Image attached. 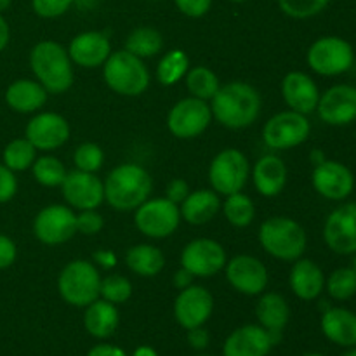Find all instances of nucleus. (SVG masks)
Segmentation results:
<instances>
[{
  "mask_svg": "<svg viewBox=\"0 0 356 356\" xmlns=\"http://www.w3.org/2000/svg\"><path fill=\"white\" fill-rule=\"evenodd\" d=\"M209 104L212 117L222 127L240 131L256 124L263 108V97L254 86L235 80L219 87Z\"/></svg>",
  "mask_w": 356,
  "mask_h": 356,
  "instance_id": "obj_1",
  "label": "nucleus"
},
{
  "mask_svg": "<svg viewBox=\"0 0 356 356\" xmlns=\"http://www.w3.org/2000/svg\"><path fill=\"white\" fill-rule=\"evenodd\" d=\"M104 183V200L118 212L136 211L149 198L153 179L145 167L138 163H122L108 174Z\"/></svg>",
  "mask_w": 356,
  "mask_h": 356,
  "instance_id": "obj_2",
  "label": "nucleus"
},
{
  "mask_svg": "<svg viewBox=\"0 0 356 356\" xmlns=\"http://www.w3.org/2000/svg\"><path fill=\"white\" fill-rule=\"evenodd\" d=\"M30 68L35 80H38L49 94L66 92L75 80L68 49L54 40H42L33 45L30 51Z\"/></svg>",
  "mask_w": 356,
  "mask_h": 356,
  "instance_id": "obj_3",
  "label": "nucleus"
},
{
  "mask_svg": "<svg viewBox=\"0 0 356 356\" xmlns=\"http://www.w3.org/2000/svg\"><path fill=\"white\" fill-rule=\"evenodd\" d=\"M259 243L264 252L275 259L294 263L305 254L308 236L296 219L287 216H273L261 225Z\"/></svg>",
  "mask_w": 356,
  "mask_h": 356,
  "instance_id": "obj_4",
  "label": "nucleus"
},
{
  "mask_svg": "<svg viewBox=\"0 0 356 356\" xmlns=\"http://www.w3.org/2000/svg\"><path fill=\"white\" fill-rule=\"evenodd\" d=\"M103 79L113 92L138 97L149 87V72L145 59L129 51H115L103 65Z\"/></svg>",
  "mask_w": 356,
  "mask_h": 356,
  "instance_id": "obj_5",
  "label": "nucleus"
},
{
  "mask_svg": "<svg viewBox=\"0 0 356 356\" xmlns=\"http://www.w3.org/2000/svg\"><path fill=\"white\" fill-rule=\"evenodd\" d=\"M101 275L96 264L87 259H75L66 264L58 277V291L65 302L75 308H86L99 299Z\"/></svg>",
  "mask_w": 356,
  "mask_h": 356,
  "instance_id": "obj_6",
  "label": "nucleus"
},
{
  "mask_svg": "<svg viewBox=\"0 0 356 356\" xmlns=\"http://www.w3.org/2000/svg\"><path fill=\"white\" fill-rule=\"evenodd\" d=\"M306 61L313 72L322 76L343 75L355 63L353 45L336 35L320 37L309 45Z\"/></svg>",
  "mask_w": 356,
  "mask_h": 356,
  "instance_id": "obj_7",
  "label": "nucleus"
},
{
  "mask_svg": "<svg viewBox=\"0 0 356 356\" xmlns=\"http://www.w3.org/2000/svg\"><path fill=\"white\" fill-rule=\"evenodd\" d=\"M250 165L245 153L236 148H226L212 159L209 165V181L218 195L238 193L245 188L249 179Z\"/></svg>",
  "mask_w": 356,
  "mask_h": 356,
  "instance_id": "obj_8",
  "label": "nucleus"
},
{
  "mask_svg": "<svg viewBox=\"0 0 356 356\" xmlns=\"http://www.w3.org/2000/svg\"><path fill=\"white\" fill-rule=\"evenodd\" d=\"M181 212L179 205L162 198H148L145 204L136 209L134 225L145 236L153 240H162L174 235L179 228Z\"/></svg>",
  "mask_w": 356,
  "mask_h": 356,
  "instance_id": "obj_9",
  "label": "nucleus"
},
{
  "mask_svg": "<svg viewBox=\"0 0 356 356\" xmlns=\"http://www.w3.org/2000/svg\"><path fill=\"white\" fill-rule=\"evenodd\" d=\"M312 124L308 115L294 110L273 115L263 127V141L270 149H292L308 141Z\"/></svg>",
  "mask_w": 356,
  "mask_h": 356,
  "instance_id": "obj_10",
  "label": "nucleus"
},
{
  "mask_svg": "<svg viewBox=\"0 0 356 356\" xmlns=\"http://www.w3.org/2000/svg\"><path fill=\"white\" fill-rule=\"evenodd\" d=\"M209 101L198 97H184L170 108L167 115V129L177 139H195L204 134L212 122Z\"/></svg>",
  "mask_w": 356,
  "mask_h": 356,
  "instance_id": "obj_11",
  "label": "nucleus"
},
{
  "mask_svg": "<svg viewBox=\"0 0 356 356\" xmlns=\"http://www.w3.org/2000/svg\"><path fill=\"white\" fill-rule=\"evenodd\" d=\"M33 235L45 245L66 243L76 235V214L66 205H47L35 216Z\"/></svg>",
  "mask_w": 356,
  "mask_h": 356,
  "instance_id": "obj_12",
  "label": "nucleus"
},
{
  "mask_svg": "<svg viewBox=\"0 0 356 356\" xmlns=\"http://www.w3.org/2000/svg\"><path fill=\"white\" fill-rule=\"evenodd\" d=\"M228 263L225 247L212 238L191 240L181 252V266L197 278H212Z\"/></svg>",
  "mask_w": 356,
  "mask_h": 356,
  "instance_id": "obj_13",
  "label": "nucleus"
},
{
  "mask_svg": "<svg viewBox=\"0 0 356 356\" xmlns=\"http://www.w3.org/2000/svg\"><path fill=\"white\" fill-rule=\"evenodd\" d=\"M323 242L339 256L356 252V202L334 209L323 225Z\"/></svg>",
  "mask_w": 356,
  "mask_h": 356,
  "instance_id": "obj_14",
  "label": "nucleus"
},
{
  "mask_svg": "<svg viewBox=\"0 0 356 356\" xmlns=\"http://www.w3.org/2000/svg\"><path fill=\"white\" fill-rule=\"evenodd\" d=\"M226 280L243 296H261L268 287V270L263 261L249 254H238V256L228 259L225 266Z\"/></svg>",
  "mask_w": 356,
  "mask_h": 356,
  "instance_id": "obj_15",
  "label": "nucleus"
},
{
  "mask_svg": "<svg viewBox=\"0 0 356 356\" xmlns=\"http://www.w3.org/2000/svg\"><path fill=\"white\" fill-rule=\"evenodd\" d=\"M312 184L320 197L341 202L355 190V174L348 165L337 160H329L313 167Z\"/></svg>",
  "mask_w": 356,
  "mask_h": 356,
  "instance_id": "obj_16",
  "label": "nucleus"
},
{
  "mask_svg": "<svg viewBox=\"0 0 356 356\" xmlns=\"http://www.w3.org/2000/svg\"><path fill=\"white\" fill-rule=\"evenodd\" d=\"M320 120L332 127H344L356 122V87L337 83L320 94L316 104Z\"/></svg>",
  "mask_w": 356,
  "mask_h": 356,
  "instance_id": "obj_17",
  "label": "nucleus"
},
{
  "mask_svg": "<svg viewBox=\"0 0 356 356\" xmlns=\"http://www.w3.org/2000/svg\"><path fill=\"white\" fill-rule=\"evenodd\" d=\"M24 138L37 148V152H52L66 145L70 139V124L63 115L42 111L30 118L24 129Z\"/></svg>",
  "mask_w": 356,
  "mask_h": 356,
  "instance_id": "obj_18",
  "label": "nucleus"
},
{
  "mask_svg": "<svg viewBox=\"0 0 356 356\" xmlns=\"http://www.w3.org/2000/svg\"><path fill=\"white\" fill-rule=\"evenodd\" d=\"M63 198L72 209L89 211L97 209L104 202V183L92 172L70 170L61 186Z\"/></svg>",
  "mask_w": 356,
  "mask_h": 356,
  "instance_id": "obj_19",
  "label": "nucleus"
},
{
  "mask_svg": "<svg viewBox=\"0 0 356 356\" xmlns=\"http://www.w3.org/2000/svg\"><path fill=\"white\" fill-rule=\"evenodd\" d=\"M214 312V298L202 285H193L183 289L174 301V316L183 329L190 330L202 327Z\"/></svg>",
  "mask_w": 356,
  "mask_h": 356,
  "instance_id": "obj_20",
  "label": "nucleus"
},
{
  "mask_svg": "<svg viewBox=\"0 0 356 356\" xmlns=\"http://www.w3.org/2000/svg\"><path fill=\"white\" fill-rule=\"evenodd\" d=\"M68 54L73 65L80 68H97V66H103L104 61L110 58L111 42L103 31H83L72 38L68 45Z\"/></svg>",
  "mask_w": 356,
  "mask_h": 356,
  "instance_id": "obj_21",
  "label": "nucleus"
},
{
  "mask_svg": "<svg viewBox=\"0 0 356 356\" xmlns=\"http://www.w3.org/2000/svg\"><path fill=\"white\" fill-rule=\"evenodd\" d=\"M282 97L289 110L309 115L316 111L320 89L315 80L305 72H289L282 80Z\"/></svg>",
  "mask_w": 356,
  "mask_h": 356,
  "instance_id": "obj_22",
  "label": "nucleus"
},
{
  "mask_svg": "<svg viewBox=\"0 0 356 356\" xmlns=\"http://www.w3.org/2000/svg\"><path fill=\"white\" fill-rule=\"evenodd\" d=\"M271 334L261 325H243L233 330L222 344V356H268L273 348Z\"/></svg>",
  "mask_w": 356,
  "mask_h": 356,
  "instance_id": "obj_23",
  "label": "nucleus"
},
{
  "mask_svg": "<svg viewBox=\"0 0 356 356\" xmlns=\"http://www.w3.org/2000/svg\"><path fill=\"white\" fill-rule=\"evenodd\" d=\"M289 169L280 156L264 155L254 163L252 169V181L256 191L266 198L278 197L287 186Z\"/></svg>",
  "mask_w": 356,
  "mask_h": 356,
  "instance_id": "obj_24",
  "label": "nucleus"
},
{
  "mask_svg": "<svg viewBox=\"0 0 356 356\" xmlns=\"http://www.w3.org/2000/svg\"><path fill=\"white\" fill-rule=\"evenodd\" d=\"M289 285L296 298L301 301H315L325 289V275L315 261L299 257L292 264Z\"/></svg>",
  "mask_w": 356,
  "mask_h": 356,
  "instance_id": "obj_25",
  "label": "nucleus"
},
{
  "mask_svg": "<svg viewBox=\"0 0 356 356\" xmlns=\"http://www.w3.org/2000/svg\"><path fill=\"white\" fill-rule=\"evenodd\" d=\"M49 92L38 80L17 79L6 89V104L16 113H35L47 103Z\"/></svg>",
  "mask_w": 356,
  "mask_h": 356,
  "instance_id": "obj_26",
  "label": "nucleus"
},
{
  "mask_svg": "<svg viewBox=\"0 0 356 356\" xmlns=\"http://www.w3.org/2000/svg\"><path fill=\"white\" fill-rule=\"evenodd\" d=\"M322 332L330 343L343 348L356 346V313L346 308H329L320 320Z\"/></svg>",
  "mask_w": 356,
  "mask_h": 356,
  "instance_id": "obj_27",
  "label": "nucleus"
},
{
  "mask_svg": "<svg viewBox=\"0 0 356 356\" xmlns=\"http://www.w3.org/2000/svg\"><path fill=\"white\" fill-rule=\"evenodd\" d=\"M221 205L219 195L214 190L190 191V195L179 205L181 219L193 226L207 225L219 214Z\"/></svg>",
  "mask_w": 356,
  "mask_h": 356,
  "instance_id": "obj_28",
  "label": "nucleus"
},
{
  "mask_svg": "<svg viewBox=\"0 0 356 356\" xmlns=\"http://www.w3.org/2000/svg\"><path fill=\"white\" fill-rule=\"evenodd\" d=\"M118 323H120V313H118L117 306L111 302L104 301V299H96L89 306H86L83 327L96 339H108L110 336H113L115 330L118 329Z\"/></svg>",
  "mask_w": 356,
  "mask_h": 356,
  "instance_id": "obj_29",
  "label": "nucleus"
},
{
  "mask_svg": "<svg viewBox=\"0 0 356 356\" xmlns=\"http://www.w3.org/2000/svg\"><path fill=\"white\" fill-rule=\"evenodd\" d=\"M256 318L261 327L270 332H284L291 318V308L287 299L278 292L261 294L256 305Z\"/></svg>",
  "mask_w": 356,
  "mask_h": 356,
  "instance_id": "obj_30",
  "label": "nucleus"
},
{
  "mask_svg": "<svg viewBox=\"0 0 356 356\" xmlns=\"http://www.w3.org/2000/svg\"><path fill=\"white\" fill-rule=\"evenodd\" d=\"M125 264L132 273L143 278H153L160 275V271L165 266V256L159 247L139 243V245H132L125 252Z\"/></svg>",
  "mask_w": 356,
  "mask_h": 356,
  "instance_id": "obj_31",
  "label": "nucleus"
},
{
  "mask_svg": "<svg viewBox=\"0 0 356 356\" xmlns=\"http://www.w3.org/2000/svg\"><path fill=\"white\" fill-rule=\"evenodd\" d=\"M163 49V37L156 28L139 26L125 38V51L141 59L155 58Z\"/></svg>",
  "mask_w": 356,
  "mask_h": 356,
  "instance_id": "obj_32",
  "label": "nucleus"
},
{
  "mask_svg": "<svg viewBox=\"0 0 356 356\" xmlns=\"http://www.w3.org/2000/svg\"><path fill=\"white\" fill-rule=\"evenodd\" d=\"M190 68V58L186 52L183 49H172L160 58L156 66V80L165 87L176 86L186 76Z\"/></svg>",
  "mask_w": 356,
  "mask_h": 356,
  "instance_id": "obj_33",
  "label": "nucleus"
},
{
  "mask_svg": "<svg viewBox=\"0 0 356 356\" xmlns=\"http://www.w3.org/2000/svg\"><path fill=\"white\" fill-rule=\"evenodd\" d=\"M221 211L226 221L235 228H247L252 225L254 218H256V205H254L252 198L247 197L242 191L228 195L225 204L221 205Z\"/></svg>",
  "mask_w": 356,
  "mask_h": 356,
  "instance_id": "obj_34",
  "label": "nucleus"
},
{
  "mask_svg": "<svg viewBox=\"0 0 356 356\" xmlns=\"http://www.w3.org/2000/svg\"><path fill=\"white\" fill-rule=\"evenodd\" d=\"M184 82H186L190 96L204 101H211L221 87L219 76L207 66H193V68L188 70Z\"/></svg>",
  "mask_w": 356,
  "mask_h": 356,
  "instance_id": "obj_35",
  "label": "nucleus"
},
{
  "mask_svg": "<svg viewBox=\"0 0 356 356\" xmlns=\"http://www.w3.org/2000/svg\"><path fill=\"white\" fill-rule=\"evenodd\" d=\"M35 160H37V148L26 138L13 139L3 148L2 163L9 167L13 172H23V170L31 169Z\"/></svg>",
  "mask_w": 356,
  "mask_h": 356,
  "instance_id": "obj_36",
  "label": "nucleus"
},
{
  "mask_svg": "<svg viewBox=\"0 0 356 356\" xmlns=\"http://www.w3.org/2000/svg\"><path fill=\"white\" fill-rule=\"evenodd\" d=\"M66 172L68 170H66L65 163L52 155L37 156V160L31 165V174H33L35 181L45 188L61 186Z\"/></svg>",
  "mask_w": 356,
  "mask_h": 356,
  "instance_id": "obj_37",
  "label": "nucleus"
},
{
  "mask_svg": "<svg viewBox=\"0 0 356 356\" xmlns=\"http://www.w3.org/2000/svg\"><path fill=\"white\" fill-rule=\"evenodd\" d=\"M325 289L336 301H348L356 296V271L351 266L337 268L325 278Z\"/></svg>",
  "mask_w": 356,
  "mask_h": 356,
  "instance_id": "obj_38",
  "label": "nucleus"
},
{
  "mask_svg": "<svg viewBox=\"0 0 356 356\" xmlns=\"http://www.w3.org/2000/svg\"><path fill=\"white\" fill-rule=\"evenodd\" d=\"M99 298L115 306L124 305L132 298L131 280L122 275H108V277L101 278Z\"/></svg>",
  "mask_w": 356,
  "mask_h": 356,
  "instance_id": "obj_39",
  "label": "nucleus"
},
{
  "mask_svg": "<svg viewBox=\"0 0 356 356\" xmlns=\"http://www.w3.org/2000/svg\"><path fill=\"white\" fill-rule=\"evenodd\" d=\"M330 0H278V7L292 19H309L327 9Z\"/></svg>",
  "mask_w": 356,
  "mask_h": 356,
  "instance_id": "obj_40",
  "label": "nucleus"
},
{
  "mask_svg": "<svg viewBox=\"0 0 356 356\" xmlns=\"http://www.w3.org/2000/svg\"><path fill=\"white\" fill-rule=\"evenodd\" d=\"M73 163H75V169L96 174L104 163L103 148L96 143H83L73 153Z\"/></svg>",
  "mask_w": 356,
  "mask_h": 356,
  "instance_id": "obj_41",
  "label": "nucleus"
},
{
  "mask_svg": "<svg viewBox=\"0 0 356 356\" xmlns=\"http://www.w3.org/2000/svg\"><path fill=\"white\" fill-rule=\"evenodd\" d=\"M75 0H31V9L38 17L54 19L70 10Z\"/></svg>",
  "mask_w": 356,
  "mask_h": 356,
  "instance_id": "obj_42",
  "label": "nucleus"
},
{
  "mask_svg": "<svg viewBox=\"0 0 356 356\" xmlns=\"http://www.w3.org/2000/svg\"><path fill=\"white\" fill-rule=\"evenodd\" d=\"M104 228L103 216L97 212V209H89V211H80L76 214V233H82L86 236H92L101 233Z\"/></svg>",
  "mask_w": 356,
  "mask_h": 356,
  "instance_id": "obj_43",
  "label": "nucleus"
},
{
  "mask_svg": "<svg viewBox=\"0 0 356 356\" xmlns=\"http://www.w3.org/2000/svg\"><path fill=\"white\" fill-rule=\"evenodd\" d=\"M17 193V177L16 172L0 163V204H7L13 200Z\"/></svg>",
  "mask_w": 356,
  "mask_h": 356,
  "instance_id": "obj_44",
  "label": "nucleus"
},
{
  "mask_svg": "<svg viewBox=\"0 0 356 356\" xmlns=\"http://www.w3.org/2000/svg\"><path fill=\"white\" fill-rule=\"evenodd\" d=\"M177 10L191 19L204 17L211 10L212 0H174Z\"/></svg>",
  "mask_w": 356,
  "mask_h": 356,
  "instance_id": "obj_45",
  "label": "nucleus"
},
{
  "mask_svg": "<svg viewBox=\"0 0 356 356\" xmlns=\"http://www.w3.org/2000/svg\"><path fill=\"white\" fill-rule=\"evenodd\" d=\"M16 257L17 247L16 243H14V240L0 233V271L13 266V264L16 263Z\"/></svg>",
  "mask_w": 356,
  "mask_h": 356,
  "instance_id": "obj_46",
  "label": "nucleus"
},
{
  "mask_svg": "<svg viewBox=\"0 0 356 356\" xmlns=\"http://www.w3.org/2000/svg\"><path fill=\"white\" fill-rule=\"evenodd\" d=\"M188 195H190V184L184 179H181V177H176V179H172L167 184L165 198L172 202V204L181 205Z\"/></svg>",
  "mask_w": 356,
  "mask_h": 356,
  "instance_id": "obj_47",
  "label": "nucleus"
},
{
  "mask_svg": "<svg viewBox=\"0 0 356 356\" xmlns=\"http://www.w3.org/2000/svg\"><path fill=\"white\" fill-rule=\"evenodd\" d=\"M186 339H188V344H190V346L197 351L205 350V348L209 346V343H211V336H209L207 330L204 329V325L195 327V329L188 330Z\"/></svg>",
  "mask_w": 356,
  "mask_h": 356,
  "instance_id": "obj_48",
  "label": "nucleus"
},
{
  "mask_svg": "<svg viewBox=\"0 0 356 356\" xmlns=\"http://www.w3.org/2000/svg\"><path fill=\"white\" fill-rule=\"evenodd\" d=\"M117 256H115V252H111V250L101 249L92 254V263L96 264V266L104 268V270H113V268L117 266Z\"/></svg>",
  "mask_w": 356,
  "mask_h": 356,
  "instance_id": "obj_49",
  "label": "nucleus"
},
{
  "mask_svg": "<svg viewBox=\"0 0 356 356\" xmlns=\"http://www.w3.org/2000/svg\"><path fill=\"white\" fill-rule=\"evenodd\" d=\"M87 356H127L122 348L115 346V344H97V346L90 348Z\"/></svg>",
  "mask_w": 356,
  "mask_h": 356,
  "instance_id": "obj_50",
  "label": "nucleus"
},
{
  "mask_svg": "<svg viewBox=\"0 0 356 356\" xmlns=\"http://www.w3.org/2000/svg\"><path fill=\"white\" fill-rule=\"evenodd\" d=\"M193 278H195V277L190 273V271L184 270V268L181 266L179 270H177L176 273H174L172 284H174V287L179 289V291H183V289L190 287V285L193 284Z\"/></svg>",
  "mask_w": 356,
  "mask_h": 356,
  "instance_id": "obj_51",
  "label": "nucleus"
},
{
  "mask_svg": "<svg viewBox=\"0 0 356 356\" xmlns=\"http://www.w3.org/2000/svg\"><path fill=\"white\" fill-rule=\"evenodd\" d=\"M10 40V26L7 23V19L3 17V14H0V52L6 51V47L9 45Z\"/></svg>",
  "mask_w": 356,
  "mask_h": 356,
  "instance_id": "obj_52",
  "label": "nucleus"
},
{
  "mask_svg": "<svg viewBox=\"0 0 356 356\" xmlns=\"http://www.w3.org/2000/svg\"><path fill=\"white\" fill-rule=\"evenodd\" d=\"M309 160H312L313 165H318V163L325 162L327 156H325V153L322 152V149H313L312 155H309Z\"/></svg>",
  "mask_w": 356,
  "mask_h": 356,
  "instance_id": "obj_53",
  "label": "nucleus"
},
{
  "mask_svg": "<svg viewBox=\"0 0 356 356\" xmlns=\"http://www.w3.org/2000/svg\"><path fill=\"white\" fill-rule=\"evenodd\" d=\"M134 356H159V353L149 346H139L138 350L134 351Z\"/></svg>",
  "mask_w": 356,
  "mask_h": 356,
  "instance_id": "obj_54",
  "label": "nucleus"
},
{
  "mask_svg": "<svg viewBox=\"0 0 356 356\" xmlns=\"http://www.w3.org/2000/svg\"><path fill=\"white\" fill-rule=\"evenodd\" d=\"M10 3H13V0H0V14L6 13L10 7Z\"/></svg>",
  "mask_w": 356,
  "mask_h": 356,
  "instance_id": "obj_55",
  "label": "nucleus"
},
{
  "mask_svg": "<svg viewBox=\"0 0 356 356\" xmlns=\"http://www.w3.org/2000/svg\"><path fill=\"white\" fill-rule=\"evenodd\" d=\"M343 356H356V346H355V348H351V350L348 351V353H344Z\"/></svg>",
  "mask_w": 356,
  "mask_h": 356,
  "instance_id": "obj_56",
  "label": "nucleus"
},
{
  "mask_svg": "<svg viewBox=\"0 0 356 356\" xmlns=\"http://www.w3.org/2000/svg\"><path fill=\"white\" fill-rule=\"evenodd\" d=\"M353 256H355V257H353V266H351V268H353V270L356 271V252L353 254Z\"/></svg>",
  "mask_w": 356,
  "mask_h": 356,
  "instance_id": "obj_57",
  "label": "nucleus"
},
{
  "mask_svg": "<svg viewBox=\"0 0 356 356\" xmlns=\"http://www.w3.org/2000/svg\"><path fill=\"white\" fill-rule=\"evenodd\" d=\"M305 356H325V355H320V353H308V355H305Z\"/></svg>",
  "mask_w": 356,
  "mask_h": 356,
  "instance_id": "obj_58",
  "label": "nucleus"
},
{
  "mask_svg": "<svg viewBox=\"0 0 356 356\" xmlns=\"http://www.w3.org/2000/svg\"><path fill=\"white\" fill-rule=\"evenodd\" d=\"M232 2H235V3H242V2H247V0H232Z\"/></svg>",
  "mask_w": 356,
  "mask_h": 356,
  "instance_id": "obj_59",
  "label": "nucleus"
},
{
  "mask_svg": "<svg viewBox=\"0 0 356 356\" xmlns=\"http://www.w3.org/2000/svg\"><path fill=\"white\" fill-rule=\"evenodd\" d=\"M197 356H211V355H197Z\"/></svg>",
  "mask_w": 356,
  "mask_h": 356,
  "instance_id": "obj_60",
  "label": "nucleus"
},
{
  "mask_svg": "<svg viewBox=\"0 0 356 356\" xmlns=\"http://www.w3.org/2000/svg\"><path fill=\"white\" fill-rule=\"evenodd\" d=\"M149 2H153V0H149Z\"/></svg>",
  "mask_w": 356,
  "mask_h": 356,
  "instance_id": "obj_61",
  "label": "nucleus"
}]
</instances>
